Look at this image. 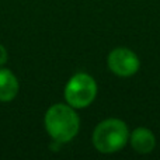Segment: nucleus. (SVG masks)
<instances>
[{"mask_svg": "<svg viewBox=\"0 0 160 160\" xmlns=\"http://www.w3.org/2000/svg\"><path fill=\"white\" fill-rule=\"evenodd\" d=\"M44 125L48 135L58 143L70 142L80 129V118L69 104H53L47 110Z\"/></svg>", "mask_w": 160, "mask_h": 160, "instance_id": "f257e3e1", "label": "nucleus"}, {"mask_svg": "<svg viewBox=\"0 0 160 160\" xmlns=\"http://www.w3.org/2000/svg\"><path fill=\"white\" fill-rule=\"evenodd\" d=\"M129 141V129L122 119L108 118L93 131V145L100 153H115L124 149Z\"/></svg>", "mask_w": 160, "mask_h": 160, "instance_id": "f03ea898", "label": "nucleus"}, {"mask_svg": "<svg viewBox=\"0 0 160 160\" xmlns=\"http://www.w3.org/2000/svg\"><path fill=\"white\" fill-rule=\"evenodd\" d=\"M97 83L88 73L79 72L68 80L65 86V100L66 104L75 110L86 108L96 100Z\"/></svg>", "mask_w": 160, "mask_h": 160, "instance_id": "7ed1b4c3", "label": "nucleus"}, {"mask_svg": "<svg viewBox=\"0 0 160 160\" xmlns=\"http://www.w3.org/2000/svg\"><path fill=\"white\" fill-rule=\"evenodd\" d=\"M110 70L119 78H129L133 76L141 68V61L133 51L128 48L119 47L110 52L107 59Z\"/></svg>", "mask_w": 160, "mask_h": 160, "instance_id": "20e7f679", "label": "nucleus"}, {"mask_svg": "<svg viewBox=\"0 0 160 160\" xmlns=\"http://www.w3.org/2000/svg\"><path fill=\"white\" fill-rule=\"evenodd\" d=\"M129 142L132 149L141 155L150 153L156 146V138L153 132L145 127H139L133 129V132L129 135Z\"/></svg>", "mask_w": 160, "mask_h": 160, "instance_id": "39448f33", "label": "nucleus"}, {"mask_svg": "<svg viewBox=\"0 0 160 160\" xmlns=\"http://www.w3.org/2000/svg\"><path fill=\"white\" fill-rule=\"evenodd\" d=\"M20 83L17 76L7 68L0 66V102H10L17 97Z\"/></svg>", "mask_w": 160, "mask_h": 160, "instance_id": "423d86ee", "label": "nucleus"}, {"mask_svg": "<svg viewBox=\"0 0 160 160\" xmlns=\"http://www.w3.org/2000/svg\"><path fill=\"white\" fill-rule=\"evenodd\" d=\"M7 59H8L7 49L4 48V45L0 44V66H3V65L7 62Z\"/></svg>", "mask_w": 160, "mask_h": 160, "instance_id": "0eeeda50", "label": "nucleus"}]
</instances>
